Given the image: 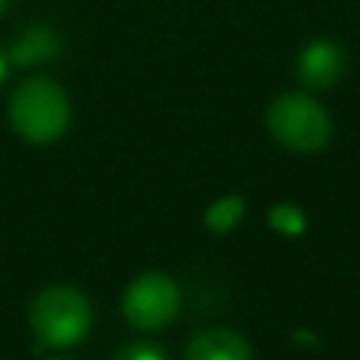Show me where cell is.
<instances>
[{
  "mask_svg": "<svg viewBox=\"0 0 360 360\" xmlns=\"http://www.w3.org/2000/svg\"><path fill=\"white\" fill-rule=\"evenodd\" d=\"M8 118L20 138L51 143L70 127V98L51 79H28L11 93Z\"/></svg>",
  "mask_w": 360,
  "mask_h": 360,
  "instance_id": "cell-1",
  "label": "cell"
},
{
  "mask_svg": "<svg viewBox=\"0 0 360 360\" xmlns=\"http://www.w3.org/2000/svg\"><path fill=\"white\" fill-rule=\"evenodd\" d=\"M267 129L287 152L315 155L332 141V115L307 93H281L267 107Z\"/></svg>",
  "mask_w": 360,
  "mask_h": 360,
  "instance_id": "cell-2",
  "label": "cell"
},
{
  "mask_svg": "<svg viewBox=\"0 0 360 360\" xmlns=\"http://www.w3.org/2000/svg\"><path fill=\"white\" fill-rule=\"evenodd\" d=\"M93 323V307L84 292L73 287L42 290L28 309V326L39 346L62 349L79 343Z\"/></svg>",
  "mask_w": 360,
  "mask_h": 360,
  "instance_id": "cell-3",
  "label": "cell"
},
{
  "mask_svg": "<svg viewBox=\"0 0 360 360\" xmlns=\"http://www.w3.org/2000/svg\"><path fill=\"white\" fill-rule=\"evenodd\" d=\"M180 312V290L166 273H141L124 292V315L135 329L155 332L174 321Z\"/></svg>",
  "mask_w": 360,
  "mask_h": 360,
  "instance_id": "cell-4",
  "label": "cell"
},
{
  "mask_svg": "<svg viewBox=\"0 0 360 360\" xmlns=\"http://www.w3.org/2000/svg\"><path fill=\"white\" fill-rule=\"evenodd\" d=\"M295 73L309 90H332L346 76V51L335 39H312L301 48Z\"/></svg>",
  "mask_w": 360,
  "mask_h": 360,
  "instance_id": "cell-5",
  "label": "cell"
},
{
  "mask_svg": "<svg viewBox=\"0 0 360 360\" xmlns=\"http://www.w3.org/2000/svg\"><path fill=\"white\" fill-rule=\"evenodd\" d=\"M186 360H253L250 343L225 326L197 332L186 346Z\"/></svg>",
  "mask_w": 360,
  "mask_h": 360,
  "instance_id": "cell-6",
  "label": "cell"
},
{
  "mask_svg": "<svg viewBox=\"0 0 360 360\" xmlns=\"http://www.w3.org/2000/svg\"><path fill=\"white\" fill-rule=\"evenodd\" d=\"M56 53H59V39H56V34H53L48 25L37 22V25H28V28H25V34H22V37L17 39V45L11 48L8 59H11L14 65L28 68V65L53 59Z\"/></svg>",
  "mask_w": 360,
  "mask_h": 360,
  "instance_id": "cell-7",
  "label": "cell"
},
{
  "mask_svg": "<svg viewBox=\"0 0 360 360\" xmlns=\"http://www.w3.org/2000/svg\"><path fill=\"white\" fill-rule=\"evenodd\" d=\"M245 211H248L245 197H239V194H225V197L214 200V202L205 208V217H202V219H205V228H208L211 233H231V231L242 222Z\"/></svg>",
  "mask_w": 360,
  "mask_h": 360,
  "instance_id": "cell-8",
  "label": "cell"
},
{
  "mask_svg": "<svg viewBox=\"0 0 360 360\" xmlns=\"http://www.w3.org/2000/svg\"><path fill=\"white\" fill-rule=\"evenodd\" d=\"M267 222H270L273 231H278L281 236H290V239H295V236H301L307 231V214L295 202H278V205H273L267 211Z\"/></svg>",
  "mask_w": 360,
  "mask_h": 360,
  "instance_id": "cell-9",
  "label": "cell"
},
{
  "mask_svg": "<svg viewBox=\"0 0 360 360\" xmlns=\"http://www.w3.org/2000/svg\"><path fill=\"white\" fill-rule=\"evenodd\" d=\"M115 360H169L163 354V349L152 346V343H132V346H124Z\"/></svg>",
  "mask_w": 360,
  "mask_h": 360,
  "instance_id": "cell-10",
  "label": "cell"
},
{
  "mask_svg": "<svg viewBox=\"0 0 360 360\" xmlns=\"http://www.w3.org/2000/svg\"><path fill=\"white\" fill-rule=\"evenodd\" d=\"M6 70H8V56L0 51V82L6 79Z\"/></svg>",
  "mask_w": 360,
  "mask_h": 360,
  "instance_id": "cell-11",
  "label": "cell"
},
{
  "mask_svg": "<svg viewBox=\"0 0 360 360\" xmlns=\"http://www.w3.org/2000/svg\"><path fill=\"white\" fill-rule=\"evenodd\" d=\"M53 360H68V357H53Z\"/></svg>",
  "mask_w": 360,
  "mask_h": 360,
  "instance_id": "cell-12",
  "label": "cell"
},
{
  "mask_svg": "<svg viewBox=\"0 0 360 360\" xmlns=\"http://www.w3.org/2000/svg\"><path fill=\"white\" fill-rule=\"evenodd\" d=\"M3 3H6V0H0V8H3Z\"/></svg>",
  "mask_w": 360,
  "mask_h": 360,
  "instance_id": "cell-13",
  "label": "cell"
}]
</instances>
